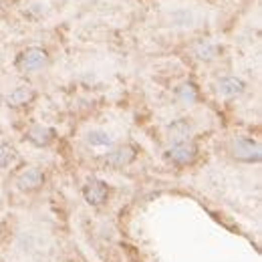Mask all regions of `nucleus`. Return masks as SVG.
I'll list each match as a JSON object with an SVG mask.
<instances>
[{"mask_svg": "<svg viewBox=\"0 0 262 262\" xmlns=\"http://www.w3.org/2000/svg\"><path fill=\"white\" fill-rule=\"evenodd\" d=\"M32 99H34V91H32L28 85H24V87L14 89V91L6 97V103H8V105H12V107H20V105L30 103Z\"/></svg>", "mask_w": 262, "mask_h": 262, "instance_id": "8", "label": "nucleus"}, {"mask_svg": "<svg viewBox=\"0 0 262 262\" xmlns=\"http://www.w3.org/2000/svg\"><path fill=\"white\" fill-rule=\"evenodd\" d=\"M42 179H44V175H42L40 169L28 167L26 171H22V173L18 175V187H20V189H36V187L42 183Z\"/></svg>", "mask_w": 262, "mask_h": 262, "instance_id": "7", "label": "nucleus"}, {"mask_svg": "<svg viewBox=\"0 0 262 262\" xmlns=\"http://www.w3.org/2000/svg\"><path fill=\"white\" fill-rule=\"evenodd\" d=\"M167 159H171L177 165H185L189 161H193L195 157V145L189 141H175L169 149H167Z\"/></svg>", "mask_w": 262, "mask_h": 262, "instance_id": "2", "label": "nucleus"}, {"mask_svg": "<svg viewBox=\"0 0 262 262\" xmlns=\"http://www.w3.org/2000/svg\"><path fill=\"white\" fill-rule=\"evenodd\" d=\"M87 141H89V145L95 147V149H105V147H109V145L113 143L111 135H107L105 131H91L89 137H87Z\"/></svg>", "mask_w": 262, "mask_h": 262, "instance_id": "10", "label": "nucleus"}, {"mask_svg": "<svg viewBox=\"0 0 262 262\" xmlns=\"http://www.w3.org/2000/svg\"><path fill=\"white\" fill-rule=\"evenodd\" d=\"M28 139H30L34 145H38V147L48 145L50 139H52V129H50V127H44V125H34V127L28 131Z\"/></svg>", "mask_w": 262, "mask_h": 262, "instance_id": "9", "label": "nucleus"}, {"mask_svg": "<svg viewBox=\"0 0 262 262\" xmlns=\"http://www.w3.org/2000/svg\"><path fill=\"white\" fill-rule=\"evenodd\" d=\"M14 157V149L12 145H0V167L8 165V161Z\"/></svg>", "mask_w": 262, "mask_h": 262, "instance_id": "14", "label": "nucleus"}, {"mask_svg": "<svg viewBox=\"0 0 262 262\" xmlns=\"http://www.w3.org/2000/svg\"><path fill=\"white\" fill-rule=\"evenodd\" d=\"M46 62V50L40 46H30L16 58V67L20 71H36Z\"/></svg>", "mask_w": 262, "mask_h": 262, "instance_id": "1", "label": "nucleus"}, {"mask_svg": "<svg viewBox=\"0 0 262 262\" xmlns=\"http://www.w3.org/2000/svg\"><path fill=\"white\" fill-rule=\"evenodd\" d=\"M135 159V151L127 145L123 147H117V149H111L107 155H105V161L111 165V167H123V165H129L131 161Z\"/></svg>", "mask_w": 262, "mask_h": 262, "instance_id": "4", "label": "nucleus"}, {"mask_svg": "<svg viewBox=\"0 0 262 262\" xmlns=\"http://www.w3.org/2000/svg\"><path fill=\"white\" fill-rule=\"evenodd\" d=\"M177 97H179V101H183V103H193L195 97H198V93H195V89H193L191 83H183V85H179V89H177Z\"/></svg>", "mask_w": 262, "mask_h": 262, "instance_id": "13", "label": "nucleus"}, {"mask_svg": "<svg viewBox=\"0 0 262 262\" xmlns=\"http://www.w3.org/2000/svg\"><path fill=\"white\" fill-rule=\"evenodd\" d=\"M189 125L185 121H175L169 125V135L173 137V141H187L189 137Z\"/></svg>", "mask_w": 262, "mask_h": 262, "instance_id": "11", "label": "nucleus"}, {"mask_svg": "<svg viewBox=\"0 0 262 262\" xmlns=\"http://www.w3.org/2000/svg\"><path fill=\"white\" fill-rule=\"evenodd\" d=\"M218 54V46L216 44H210V42H202L195 46V56L202 58V60H210Z\"/></svg>", "mask_w": 262, "mask_h": 262, "instance_id": "12", "label": "nucleus"}, {"mask_svg": "<svg viewBox=\"0 0 262 262\" xmlns=\"http://www.w3.org/2000/svg\"><path fill=\"white\" fill-rule=\"evenodd\" d=\"M244 91V81L242 79H236V77H222L218 81V93L222 97H238L240 93Z\"/></svg>", "mask_w": 262, "mask_h": 262, "instance_id": "6", "label": "nucleus"}, {"mask_svg": "<svg viewBox=\"0 0 262 262\" xmlns=\"http://www.w3.org/2000/svg\"><path fill=\"white\" fill-rule=\"evenodd\" d=\"M107 193H109L107 185H105L103 181H99V179H95V181H91L89 185H85V191H83L85 200H87L91 206H101V204L107 200Z\"/></svg>", "mask_w": 262, "mask_h": 262, "instance_id": "5", "label": "nucleus"}, {"mask_svg": "<svg viewBox=\"0 0 262 262\" xmlns=\"http://www.w3.org/2000/svg\"><path fill=\"white\" fill-rule=\"evenodd\" d=\"M234 157L240 161H258L260 159V145L254 139H236L234 141Z\"/></svg>", "mask_w": 262, "mask_h": 262, "instance_id": "3", "label": "nucleus"}]
</instances>
